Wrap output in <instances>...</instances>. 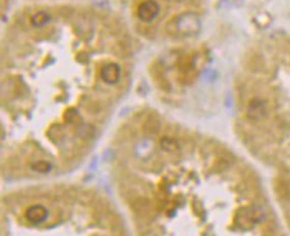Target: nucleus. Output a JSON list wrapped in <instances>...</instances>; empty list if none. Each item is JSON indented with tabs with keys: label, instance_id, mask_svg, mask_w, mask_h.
<instances>
[{
	"label": "nucleus",
	"instance_id": "f03ea898",
	"mask_svg": "<svg viewBox=\"0 0 290 236\" xmlns=\"http://www.w3.org/2000/svg\"><path fill=\"white\" fill-rule=\"evenodd\" d=\"M137 13L142 22H151L160 13V6L154 0H145L138 6Z\"/></svg>",
	"mask_w": 290,
	"mask_h": 236
},
{
	"label": "nucleus",
	"instance_id": "f257e3e1",
	"mask_svg": "<svg viewBox=\"0 0 290 236\" xmlns=\"http://www.w3.org/2000/svg\"><path fill=\"white\" fill-rule=\"evenodd\" d=\"M171 23L174 26L172 31H176L181 36H194L200 31V27H201L198 16L194 13H184V15L177 16Z\"/></svg>",
	"mask_w": 290,
	"mask_h": 236
},
{
	"label": "nucleus",
	"instance_id": "7ed1b4c3",
	"mask_svg": "<svg viewBox=\"0 0 290 236\" xmlns=\"http://www.w3.org/2000/svg\"><path fill=\"white\" fill-rule=\"evenodd\" d=\"M26 218L33 225H39L49 218V211L42 205H33L26 211Z\"/></svg>",
	"mask_w": 290,
	"mask_h": 236
}]
</instances>
